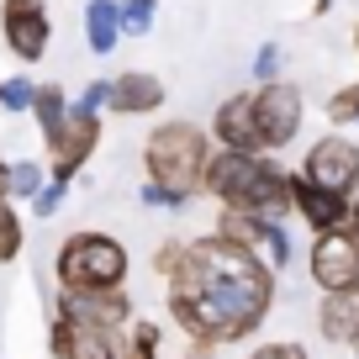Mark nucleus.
I'll list each match as a JSON object with an SVG mask.
<instances>
[{"label":"nucleus","mask_w":359,"mask_h":359,"mask_svg":"<svg viewBox=\"0 0 359 359\" xmlns=\"http://www.w3.org/2000/svg\"><path fill=\"white\" fill-rule=\"evenodd\" d=\"M154 275L164 280L169 317L185 327L196 354L243 344L275 306V269L222 233L164 243L154 254Z\"/></svg>","instance_id":"f257e3e1"},{"label":"nucleus","mask_w":359,"mask_h":359,"mask_svg":"<svg viewBox=\"0 0 359 359\" xmlns=\"http://www.w3.org/2000/svg\"><path fill=\"white\" fill-rule=\"evenodd\" d=\"M206 196H217L222 212H254V217H275L296 212L291 201V175L269 154H238V148H217L206 164Z\"/></svg>","instance_id":"f03ea898"},{"label":"nucleus","mask_w":359,"mask_h":359,"mask_svg":"<svg viewBox=\"0 0 359 359\" xmlns=\"http://www.w3.org/2000/svg\"><path fill=\"white\" fill-rule=\"evenodd\" d=\"M217 154V137L196 122H158L143 143V169L148 180L169 185L180 196H196L206 185V164Z\"/></svg>","instance_id":"7ed1b4c3"},{"label":"nucleus","mask_w":359,"mask_h":359,"mask_svg":"<svg viewBox=\"0 0 359 359\" xmlns=\"http://www.w3.org/2000/svg\"><path fill=\"white\" fill-rule=\"evenodd\" d=\"M64 291H122L127 280V248L106 233H69L53 259Z\"/></svg>","instance_id":"20e7f679"},{"label":"nucleus","mask_w":359,"mask_h":359,"mask_svg":"<svg viewBox=\"0 0 359 359\" xmlns=\"http://www.w3.org/2000/svg\"><path fill=\"white\" fill-rule=\"evenodd\" d=\"M302 175L333 196H359V143L344 133H323L302 158Z\"/></svg>","instance_id":"39448f33"},{"label":"nucleus","mask_w":359,"mask_h":359,"mask_svg":"<svg viewBox=\"0 0 359 359\" xmlns=\"http://www.w3.org/2000/svg\"><path fill=\"white\" fill-rule=\"evenodd\" d=\"M254 111H259V133H264V148L280 154L302 137V122H306V101L302 90L285 85V79H269V85L254 90Z\"/></svg>","instance_id":"423d86ee"},{"label":"nucleus","mask_w":359,"mask_h":359,"mask_svg":"<svg viewBox=\"0 0 359 359\" xmlns=\"http://www.w3.org/2000/svg\"><path fill=\"white\" fill-rule=\"evenodd\" d=\"M0 37L22 64H37L53 43V16L43 0H0Z\"/></svg>","instance_id":"0eeeda50"},{"label":"nucleus","mask_w":359,"mask_h":359,"mask_svg":"<svg viewBox=\"0 0 359 359\" xmlns=\"http://www.w3.org/2000/svg\"><path fill=\"white\" fill-rule=\"evenodd\" d=\"M217 233L233 238V243H243L248 254H259L275 275L280 269H291V238H285V227L275 222V217H254V212H222L217 217Z\"/></svg>","instance_id":"6e6552de"},{"label":"nucleus","mask_w":359,"mask_h":359,"mask_svg":"<svg viewBox=\"0 0 359 359\" xmlns=\"http://www.w3.org/2000/svg\"><path fill=\"white\" fill-rule=\"evenodd\" d=\"M306 269L323 291H348L359 285V238L348 227H333V233L312 238V254H306Z\"/></svg>","instance_id":"1a4fd4ad"},{"label":"nucleus","mask_w":359,"mask_h":359,"mask_svg":"<svg viewBox=\"0 0 359 359\" xmlns=\"http://www.w3.org/2000/svg\"><path fill=\"white\" fill-rule=\"evenodd\" d=\"M48 344H53L58 359H122V344H116L111 327H95V323H85V317L64 312V306H53V333H48Z\"/></svg>","instance_id":"9d476101"},{"label":"nucleus","mask_w":359,"mask_h":359,"mask_svg":"<svg viewBox=\"0 0 359 359\" xmlns=\"http://www.w3.org/2000/svg\"><path fill=\"white\" fill-rule=\"evenodd\" d=\"M95 148H101V111H79L74 106V111H69V127L58 133V143L48 148V175L69 185V180L90 164Z\"/></svg>","instance_id":"9b49d317"},{"label":"nucleus","mask_w":359,"mask_h":359,"mask_svg":"<svg viewBox=\"0 0 359 359\" xmlns=\"http://www.w3.org/2000/svg\"><path fill=\"white\" fill-rule=\"evenodd\" d=\"M212 137L217 148H238V154H269L264 133H259V111H254V90H238L212 111Z\"/></svg>","instance_id":"f8f14e48"},{"label":"nucleus","mask_w":359,"mask_h":359,"mask_svg":"<svg viewBox=\"0 0 359 359\" xmlns=\"http://www.w3.org/2000/svg\"><path fill=\"white\" fill-rule=\"evenodd\" d=\"M291 201H296V217H302L312 233H333V227H348V206H354V196H333V191L312 185V180L296 169V175H291Z\"/></svg>","instance_id":"ddd939ff"},{"label":"nucleus","mask_w":359,"mask_h":359,"mask_svg":"<svg viewBox=\"0 0 359 359\" xmlns=\"http://www.w3.org/2000/svg\"><path fill=\"white\" fill-rule=\"evenodd\" d=\"M111 111L116 116H154L164 111V79L148 69H127L111 79Z\"/></svg>","instance_id":"4468645a"},{"label":"nucleus","mask_w":359,"mask_h":359,"mask_svg":"<svg viewBox=\"0 0 359 359\" xmlns=\"http://www.w3.org/2000/svg\"><path fill=\"white\" fill-rule=\"evenodd\" d=\"M58 306L74 312V317H85V323H95V327H111V333L122 323H133V302H127V291H64Z\"/></svg>","instance_id":"2eb2a0df"},{"label":"nucleus","mask_w":359,"mask_h":359,"mask_svg":"<svg viewBox=\"0 0 359 359\" xmlns=\"http://www.w3.org/2000/svg\"><path fill=\"white\" fill-rule=\"evenodd\" d=\"M317 333L327 344H348L359 338V285L348 291H323V306H317Z\"/></svg>","instance_id":"dca6fc26"},{"label":"nucleus","mask_w":359,"mask_h":359,"mask_svg":"<svg viewBox=\"0 0 359 359\" xmlns=\"http://www.w3.org/2000/svg\"><path fill=\"white\" fill-rule=\"evenodd\" d=\"M122 0H90L85 6V43L95 58L116 53V43H122Z\"/></svg>","instance_id":"f3484780"},{"label":"nucleus","mask_w":359,"mask_h":359,"mask_svg":"<svg viewBox=\"0 0 359 359\" xmlns=\"http://www.w3.org/2000/svg\"><path fill=\"white\" fill-rule=\"evenodd\" d=\"M69 95H64V85H37V101H32V116H37V133H43V143L53 148L58 143V133L69 127Z\"/></svg>","instance_id":"a211bd4d"},{"label":"nucleus","mask_w":359,"mask_h":359,"mask_svg":"<svg viewBox=\"0 0 359 359\" xmlns=\"http://www.w3.org/2000/svg\"><path fill=\"white\" fill-rule=\"evenodd\" d=\"M158 348H164V327L158 323H133L122 338V359H158Z\"/></svg>","instance_id":"6ab92c4d"},{"label":"nucleus","mask_w":359,"mask_h":359,"mask_svg":"<svg viewBox=\"0 0 359 359\" xmlns=\"http://www.w3.org/2000/svg\"><path fill=\"white\" fill-rule=\"evenodd\" d=\"M48 180H53V175H48L37 158H16V164H11V201H32Z\"/></svg>","instance_id":"aec40b11"},{"label":"nucleus","mask_w":359,"mask_h":359,"mask_svg":"<svg viewBox=\"0 0 359 359\" xmlns=\"http://www.w3.org/2000/svg\"><path fill=\"white\" fill-rule=\"evenodd\" d=\"M22 243H27L22 217H16V206H11V201H0V264H16Z\"/></svg>","instance_id":"412c9836"},{"label":"nucleus","mask_w":359,"mask_h":359,"mask_svg":"<svg viewBox=\"0 0 359 359\" xmlns=\"http://www.w3.org/2000/svg\"><path fill=\"white\" fill-rule=\"evenodd\" d=\"M327 122L333 127H359V79L354 85H338L327 95Z\"/></svg>","instance_id":"4be33fe9"},{"label":"nucleus","mask_w":359,"mask_h":359,"mask_svg":"<svg viewBox=\"0 0 359 359\" xmlns=\"http://www.w3.org/2000/svg\"><path fill=\"white\" fill-rule=\"evenodd\" d=\"M158 16V0H122V32L127 37H148Z\"/></svg>","instance_id":"5701e85b"},{"label":"nucleus","mask_w":359,"mask_h":359,"mask_svg":"<svg viewBox=\"0 0 359 359\" xmlns=\"http://www.w3.org/2000/svg\"><path fill=\"white\" fill-rule=\"evenodd\" d=\"M32 101H37V85L27 74L6 79V90H0V111H32Z\"/></svg>","instance_id":"b1692460"},{"label":"nucleus","mask_w":359,"mask_h":359,"mask_svg":"<svg viewBox=\"0 0 359 359\" xmlns=\"http://www.w3.org/2000/svg\"><path fill=\"white\" fill-rule=\"evenodd\" d=\"M280 69H285V48L280 43H264L254 53V69H248V74H254L259 85H269V79H280Z\"/></svg>","instance_id":"393cba45"},{"label":"nucleus","mask_w":359,"mask_h":359,"mask_svg":"<svg viewBox=\"0 0 359 359\" xmlns=\"http://www.w3.org/2000/svg\"><path fill=\"white\" fill-rule=\"evenodd\" d=\"M185 201H191V196L169 191V185H158V180H148V185H143V206H154V212H180Z\"/></svg>","instance_id":"a878e982"},{"label":"nucleus","mask_w":359,"mask_h":359,"mask_svg":"<svg viewBox=\"0 0 359 359\" xmlns=\"http://www.w3.org/2000/svg\"><path fill=\"white\" fill-rule=\"evenodd\" d=\"M79 111H111V79H90L85 90H79Z\"/></svg>","instance_id":"bb28decb"},{"label":"nucleus","mask_w":359,"mask_h":359,"mask_svg":"<svg viewBox=\"0 0 359 359\" xmlns=\"http://www.w3.org/2000/svg\"><path fill=\"white\" fill-rule=\"evenodd\" d=\"M64 191H69L64 180H48L43 191H37V196H32V212H37V217H53V212H58V206H64Z\"/></svg>","instance_id":"cd10ccee"},{"label":"nucleus","mask_w":359,"mask_h":359,"mask_svg":"<svg viewBox=\"0 0 359 359\" xmlns=\"http://www.w3.org/2000/svg\"><path fill=\"white\" fill-rule=\"evenodd\" d=\"M248 359H312L302 344H291V338H280V344H259Z\"/></svg>","instance_id":"c85d7f7f"},{"label":"nucleus","mask_w":359,"mask_h":359,"mask_svg":"<svg viewBox=\"0 0 359 359\" xmlns=\"http://www.w3.org/2000/svg\"><path fill=\"white\" fill-rule=\"evenodd\" d=\"M0 201H11V164H6V154H0Z\"/></svg>","instance_id":"c756f323"},{"label":"nucleus","mask_w":359,"mask_h":359,"mask_svg":"<svg viewBox=\"0 0 359 359\" xmlns=\"http://www.w3.org/2000/svg\"><path fill=\"white\" fill-rule=\"evenodd\" d=\"M348 233L359 238V196H354V206H348Z\"/></svg>","instance_id":"7c9ffc66"},{"label":"nucleus","mask_w":359,"mask_h":359,"mask_svg":"<svg viewBox=\"0 0 359 359\" xmlns=\"http://www.w3.org/2000/svg\"><path fill=\"white\" fill-rule=\"evenodd\" d=\"M333 6H338V0H312V16H327Z\"/></svg>","instance_id":"2f4dec72"},{"label":"nucleus","mask_w":359,"mask_h":359,"mask_svg":"<svg viewBox=\"0 0 359 359\" xmlns=\"http://www.w3.org/2000/svg\"><path fill=\"white\" fill-rule=\"evenodd\" d=\"M354 48H359V27H354Z\"/></svg>","instance_id":"473e14b6"},{"label":"nucleus","mask_w":359,"mask_h":359,"mask_svg":"<svg viewBox=\"0 0 359 359\" xmlns=\"http://www.w3.org/2000/svg\"><path fill=\"white\" fill-rule=\"evenodd\" d=\"M354 354H359V338H354Z\"/></svg>","instance_id":"72a5a7b5"},{"label":"nucleus","mask_w":359,"mask_h":359,"mask_svg":"<svg viewBox=\"0 0 359 359\" xmlns=\"http://www.w3.org/2000/svg\"><path fill=\"white\" fill-rule=\"evenodd\" d=\"M0 90H6V79H0Z\"/></svg>","instance_id":"f704fd0d"}]
</instances>
